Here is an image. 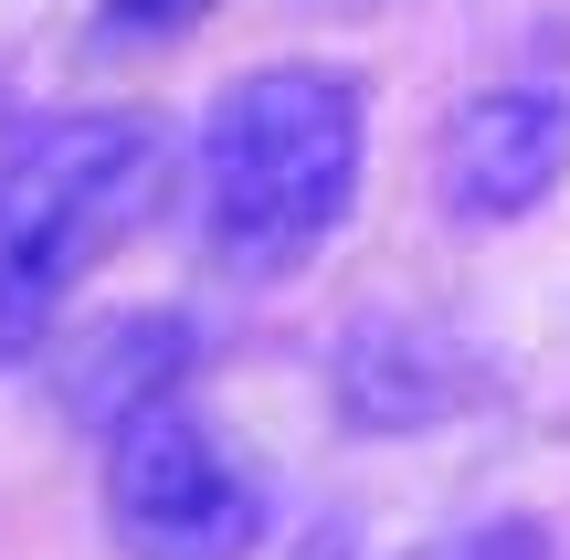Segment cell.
<instances>
[{
    "label": "cell",
    "mask_w": 570,
    "mask_h": 560,
    "mask_svg": "<svg viewBox=\"0 0 570 560\" xmlns=\"http://www.w3.org/2000/svg\"><path fill=\"white\" fill-rule=\"evenodd\" d=\"M212 11H223V0H96L85 42H96V53H159V42L202 32Z\"/></svg>",
    "instance_id": "cell-7"
},
{
    "label": "cell",
    "mask_w": 570,
    "mask_h": 560,
    "mask_svg": "<svg viewBox=\"0 0 570 560\" xmlns=\"http://www.w3.org/2000/svg\"><path fill=\"white\" fill-rule=\"evenodd\" d=\"M327 392H338V413L360 423V434H433V423H454L475 392H487V371H475L444 328H412V317H360V328L338 338Z\"/></svg>",
    "instance_id": "cell-5"
},
{
    "label": "cell",
    "mask_w": 570,
    "mask_h": 560,
    "mask_svg": "<svg viewBox=\"0 0 570 560\" xmlns=\"http://www.w3.org/2000/svg\"><path fill=\"white\" fill-rule=\"evenodd\" d=\"M275 498L223 444V423L180 402H148L106 434V540L117 560H254Z\"/></svg>",
    "instance_id": "cell-3"
},
{
    "label": "cell",
    "mask_w": 570,
    "mask_h": 560,
    "mask_svg": "<svg viewBox=\"0 0 570 560\" xmlns=\"http://www.w3.org/2000/svg\"><path fill=\"white\" fill-rule=\"evenodd\" d=\"M159 180L169 148L127 106L42 117L21 148H0V381L53 350L63 296L148 223Z\"/></svg>",
    "instance_id": "cell-2"
},
{
    "label": "cell",
    "mask_w": 570,
    "mask_h": 560,
    "mask_svg": "<svg viewBox=\"0 0 570 560\" xmlns=\"http://www.w3.org/2000/svg\"><path fill=\"white\" fill-rule=\"evenodd\" d=\"M370 96L348 63H254L202 127V254L233 286L306 275L360 212Z\"/></svg>",
    "instance_id": "cell-1"
},
{
    "label": "cell",
    "mask_w": 570,
    "mask_h": 560,
    "mask_svg": "<svg viewBox=\"0 0 570 560\" xmlns=\"http://www.w3.org/2000/svg\"><path fill=\"white\" fill-rule=\"evenodd\" d=\"M190 360H202V328H190L180 307H127V317H96L85 338H63L53 392H63L75 423L117 434V423L148 413V402H180Z\"/></svg>",
    "instance_id": "cell-6"
},
{
    "label": "cell",
    "mask_w": 570,
    "mask_h": 560,
    "mask_svg": "<svg viewBox=\"0 0 570 560\" xmlns=\"http://www.w3.org/2000/svg\"><path fill=\"white\" fill-rule=\"evenodd\" d=\"M560 180H570V85L560 75L475 85L433 127V202L475 233H508L529 212H550Z\"/></svg>",
    "instance_id": "cell-4"
},
{
    "label": "cell",
    "mask_w": 570,
    "mask_h": 560,
    "mask_svg": "<svg viewBox=\"0 0 570 560\" xmlns=\"http://www.w3.org/2000/svg\"><path fill=\"white\" fill-rule=\"evenodd\" d=\"M454 560H550V540H539L529 519H497V529H475V540H454Z\"/></svg>",
    "instance_id": "cell-8"
}]
</instances>
